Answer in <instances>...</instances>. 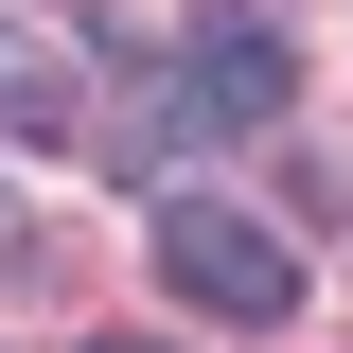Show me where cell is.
I'll use <instances>...</instances> for the list:
<instances>
[{"instance_id": "2", "label": "cell", "mask_w": 353, "mask_h": 353, "mask_svg": "<svg viewBox=\"0 0 353 353\" xmlns=\"http://www.w3.org/2000/svg\"><path fill=\"white\" fill-rule=\"evenodd\" d=\"M283 106H301V53L248 36V18L194 36V53L159 71V141H283Z\"/></svg>"}, {"instance_id": "1", "label": "cell", "mask_w": 353, "mask_h": 353, "mask_svg": "<svg viewBox=\"0 0 353 353\" xmlns=\"http://www.w3.org/2000/svg\"><path fill=\"white\" fill-rule=\"evenodd\" d=\"M159 283H176L194 318H248V336H265L283 301H301L283 230H265V212H212V194H159Z\"/></svg>"}, {"instance_id": "3", "label": "cell", "mask_w": 353, "mask_h": 353, "mask_svg": "<svg viewBox=\"0 0 353 353\" xmlns=\"http://www.w3.org/2000/svg\"><path fill=\"white\" fill-rule=\"evenodd\" d=\"M0 141H71V53L53 36H0Z\"/></svg>"}, {"instance_id": "4", "label": "cell", "mask_w": 353, "mask_h": 353, "mask_svg": "<svg viewBox=\"0 0 353 353\" xmlns=\"http://www.w3.org/2000/svg\"><path fill=\"white\" fill-rule=\"evenodd\" d=\"M88 353H159V336H88Z\"/></svg>"}]
</instances>
